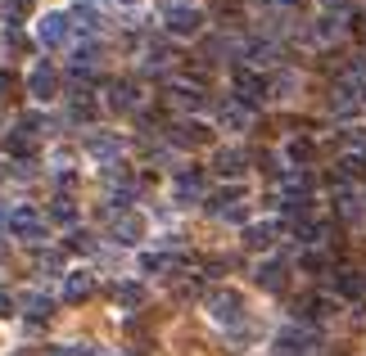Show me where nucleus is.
<instances>
[{
	"mask_svg": "<svg viewBox=\"0 0 366 356\" xmlns=\"http://www.w3.org/2000/svg\"><path fill=\"white\" fill-rule=\"evenodd\" d=\"M244 54H249V59L258 63V68H267V63H280V59H285V50H280L276 41H249V46H244Z\"/></svg>",
	"mask_w": 366,
	"mask_h": 356,
	"instance_id": "nucleus-23",
	"label": "nucleus"
},
{
	"mask_svg": "<svg viewBox=\"0 0 366 356\" xmlns=\"http://www.w3.org/2000/svg\"><path fill=\"white\" fill-rule=\"evenodd\" d=\"M114 297H118V307H140V302H145V289L127 280V284H118V289H114Z\"/></svg>",
	"mask_w": 366,
	"mask_h": 356,
	"instance_id": "nucleus-31",
	"label": "nucleus"
},
{
	"mask_svg": "<svg viewBox=\"0 0 366 356\" xmlns=\"http://www.w3.org/2000/svg\"><path fill=\"white\" fill-rule=\"evenodd\" d=\"M23 316L32 320V325H46V320L54 316V297L41 293V289H27V293H23Z\"/></svg>",
	"mask_w": 366,
	"mask_h": 356,
	"instance_id": "nucleus-18",
	"label": "nucleus"
},
{
	"mask_svg": "<svg viewBox=\"0 0 366 356\" xmlns=\"http://www.w3.org/2000/svg\"><path fill=\"white\" fill-rule=\"evenodd\" d=\"M204 208L213 212V217H222V221H249V208H244V190H240V185H227V190L208 194Z\"/></svg>",
	"mask_w": 366,
	"mask_h": 356,
	"instance_id": "nucleus-5",
	"label": "nucleus"
},
{
	"mask_svg": "<svg viewBox=\"0 0 366 356\" xmlns=\"http://www.w3.org/2000/svg\"><path fill=\"white\" fill-rule=\"evenodd\" d=\"M276 235H280L276 221H253V225H244V248L249 253H267L276 244Z\"/></svg>",
	"mask_w": 366,
	"mask_h": 356,
	"instance_id": "nucleus-17",
	"label": "nucleus"
},
{
	"mask_svg": "<svg viewBox=\"0 0 366 356\" xmlns=\"http://www.w3.org/2000/svg\"><path fill=\"white\" fill-rule=\"evenodd\" d=\"M114 113H132L140 104V91H136V81L132 77H118V81H109V99H104Z\"/></svg>",
	"mask_w": 366,
	"mask_h": 356,
	"instance_id": "nucleus-15",
	"label": "nucleus"
},
{
	"mask_svg": "<svg viewBox=\"0 0 366 356\" xmlns=\"http://www.w3.org/2000/svg\"><path fill=\"white\" fill-rule=\"evenodd\" d=\"M27 14H32V0H5V19H9V27H19Z\"/></svg>",
	"mask_w": 366,
	"mask_h": 356,
	"instance_id": "nucleus-33",
	"label": "nucleus"
},
{
	"mask_svg": "<svg viewBox=\"0 0 366 356\" xmlns=\"http://www.w3.org/2000/svg\"><path fill=\"white\" fill-rule=\"evenodd\" d=\"M36 36H41V46L46 50H64L68 41L77 36V23H73V14H46L36 27Z\"/></svg>",
	"mask_w": 366,
	"mask_h": 356,
	"instance_id": "nucleus-7",
	"label": "nucleus"
},
{
	"mask_svg": "<svg viewBox=\"0 0 366 356\" xmlns=\"http://www.w3.org/2000/svg\"><path fill=\"white\" fill-rule=\"evenodd\" d=\"M217 126H222V131H244V126H249V108L244 104H217Z\"/></svg>",
	"mask_w": 366,
	"mask_h": 356,
	"instance_id": "nucleus-24",
	"label": "nucleus"
},
{
	"mask_svg": "<svg viewBox=\"0 0 366 356\" xmlns=\"http://www.w3.org/2000/svg\"><path fill=\"white\" fill-rule=\"evenodd\" d=\"M9 212H14V208L5 203V198H0V225H5V221H9Z\"/></svg>",
	"mask_w": 366,
	"mask_h": 356,
	"instance_id": "nucleus-39",
	"label": "nucleus"
},
{
	"mask_svg": "<svg viewBox=\"0 0 366 356\" xmlns=\"http://www.w3.org/2000/svg\"><path fill=\"white\" fill-rule=\"evenodd\" d=\"M204 311L217 325H231V330H235V325H244L249 307H244V293H235V289H208L204 293Z\"/></svg>",
	"mask_w": 366,
	"mask_h": 356,
	"instance_id": "nucleus-1",
	"label": "nucleus"
},
{
	"mask_svg": "<svg viewBox=\"0 0 366 356\" xmlns=\"http://www.w3.org/2000/svg\"><path fill=\"white\" fill-rule=\"evenodd\" d=\"M335 293L344 302H366V275L362 270H335Z\"/></svg>",
	"mask_w": 366,
	"mask_h": 356,
	"instance_id": "nucleus-16",
	"label": "nucleus"
},
{
	"mask_svg": "<svg viewBox=\"0 0 366 356\" xmlns=\"http://www.w3.org/2000/svg\"><path fill=\"white\" fill-rule=\"evenodd\" d=\"M5 230L14 235V239H27V244H41L50 230H46V217H41L36 208H27V203H19L9 212V221H5Z\"/></svg>",
	"mask_w": 366,
	"mask_h": 356,
	"instance_id": "nucleus-4",
	"label": "nucleus"
},
{
	"mask_svg": "<svg viewBox=\"0 0 366 356\" xmlns=\"http://www.w3.org/2000/svg\"><path fill=\"white\" fill-rule=\"evenodd\" d=\"M27 95H32V99H41V104H50V99H59V95H64L59 68L41 59V63L32 68V73H27Z\"/></svg>",
	"mask_w": 366,
	"mask_h": 356,
	"instance_id": "nucleus-6",
	"label": "nucleus"
},
{
	"mask_svg": "<svg viewBox=\"0 0 366 356\" xmlns=\"http://www.w3.org/2000/svg\"><path fill=\"white\" fill-rule=\"evenodd\" d=\"M104 217H109V235L118 244H140L145 239V217L136 208H104Z\"/></svg>",
	"mask_w": 366,
	"mask_h": 356,
	"instance_id": "nucleus-3",
	"label": "nucleus"
},
{
	"mask_svg": "<svg viewBox=\"0 0 366 356\" xmlns=\"http://www.w3.org/2000/svg\"><path fill=\"white\" fill-rule=\"evenodd\" d=\"M285 158L303 172V167L317 158V145H312V140H290V145H285Z\"/></svg>",
	"mask_w": 366,
	"mask_h": 356,
	"instance_id": "nucleus-27",
	"label": "nucleus"
},
{
	"mask_svg": "<svg viewBox=\"0 0 366 356\" xmlns=\"http://www.w3.org/2000/svg\"><path fill=\"white\" fill-rule=\"evenodd\" d=\"M73 23L81 27V32H100V27H104V14L100 9H95V5H86V0H81V5H73Z\"/></svg>",
	"mask_w": 366,
	"mask_h": 356,
	"instance_id": "nucleus-25",
	"label": "nucleus"
},
{
	"mask_svg": "<svg viewBox=\"0 0 366 356\" xmlns=\"http://www.w3.org/2000/svg\"><path fill=\"white\" fill-rule=\"evenodd\" d=\"M330 108L340 113V118H353V113H362V95L340 77V81H335V91H330Z\"/></svg>",
	"mask_w": 366,
	"mask_h": 356,
	"instance_id": "nucleus-20",
	"label": "nucleus"
},
{
	"mask_svg": "<svg viewBox=\"0 0 366 356\" xmlns=\"http://www.w3.org/2000/svg\"><path fill=\"white\" fill-rule=\"evenodd\" d=\"M9 153H14V158H27V153H32V136L14 131V136H9Z\"/></svg>",
	"mask_w": 366,
	"mask_h": 356,
	"instance_id": "nucleus-35",
	"label": "nucleus"
},
{
	"mask_svg": "<svg viewBox=\"0 0 366 356\" xmlns=\"http://www.w3.org/2000/svg\"><path fill=\"white\" fill-rule=\"evenodd\" d=\"M86 153L100 167H109V163H122V153H127V140H118V136H109V131H95V136H86Z\"/></svg>",
	"mask_w": 366,
	"mask_h": 356,
	"instance_id": "nucleus-13",
	"label": "nucleus"
},
{
	"mask_svg": "<svg viewBox=\"0 0 366 356\" xmlns=\"http://www.w3.org/2000/svg\"><path fill=\"white\" fill-rule=\"evenodd\" d=\"M276 185H280V194H285V198H307V190H312V176L294 167V172H280Z\"/></svg>",
	"mask_w": 366,
	"mask_h": 356,
	"instance_id": "nucleus-22",
	"label": "nucleus"
},
{
	"mask_svg": "<svg viewBox=\"0 0 366 356\" xmlns=\"http://www.w3.org/2000/svg\"><path fill=\"white\" fill-rule=\"evenodd\" d=\"M9 86H14V77H9V73H0V91H9Z\"/></svg>",
	"mask_w": 366,
	"mask_h": 356,
	"instance_id": "nucleus-41",
	"label": "nucleus"
},
{
	"mask_svg": "<svg viewBox=\"0 0 366 356\" xmlns=\"http://www.w3.org/2000/svg\"><path fill=\"white\" fill-rule=\"evenodd\" d=\"M213 172L227 176V180H240L244 176V149H217L213 153Z\"/></svg>",
	"mask_w": 366,
	"mask_h": 356,
	"instance_id": "nucleus-21",
	"label": "nucleus"
},
{
	"mask_svg": "<svg viewBox=\"0 0 366 356\" xmlns=\"http://www.w3.org/2000/svg\"><path fill=\"white\" fill-rule=\"evenodd\" d=\"M140 266H145V270H167V266H172V258H167V253H145Z\"/></svg>",
	"mask_w": 366,
	"mask_h": 356,
	"instance_id": "nucleus-37",
	"label": "nucleus"
},
{
	"mask_svg": "<svg viewBox=\"0 0 366 356\" xmlns=\"http://www.w3.org/2000/svg\"><path fill=\"white\" fill-rule=\"evenodd\" d=\"M208 136L213 131H208L204 122H194V118L167 126V145H177V149H199V145H208Z\"/></svg>",
	"mask_w": 366,
	"mask_h": 356,
	"instance_id": "nucleus-12",
	"label": "nucleus"
},
{
	"mask_svg": "<svg viewBox=\"0 0 366 356\" xmlns=\"http://www.w3.org/2000/svg\"><path fill=\"white\" fill-rule=\"evenodd\" d=\"M36 270H46V275H68V270H64V253H36Z\"/></svg>",
	"mask_w": 366,
	"mask_h": 356,
	"instance_id": "nucleus-32",
	"label": "nucleus"
},
{
	"mask_svg": "<svg viewBox=\"0 0 366 356\" xmlns=\"http://www.w3.org/2000/svg\"><path fill=\"white\" fill-rule=\"evenodd\" d=\"M95 293V275L91 270H68L64 275V302H86Z\"/></svg>",
	"mask_w": 366,
	"mask_h": 356,
	"instance_id": "nucleus-19",
	"label": "nucleus"
},
{
	"mask_svg": "<svg viewBox=\"0 0 366 356\" xmlns=\"http://www.w3.org/2000/svg\"><path fill=\"white\" fill-rule=\"evenodd\" d=\"M68 73H73L77 81H95V77H100V54H95V46H77L73 54H68Z\"/></svg>",
	"mask_w": 366,
	"mask_h": 356,
	"instance_id": "nucleus-14",
	"label": "nucleus"
},
{
	"mask_svg": "<svg viewBox=\"0 0 366 356\" xmlns=\"http://www.w3.org/2000/svg\"><path fill=\"white\" fill-rule=\"evenodd\" d=\"M50 217L59 221V225H73V221H77V203H73V198H64V194H59V198L50 203Z\"/></svg>",
	"mask_w": 366,
	"mask_h": 356,
	"instance_id": "nucleus-30",
	"label": "nucleus"
},
{
	"mask_svg": "<svg viewBox=\"0 0 366 356\" xmlns=\"http://www.w3.org/2000/svg\"><path fill=\"white\" fill-rule=\"evenodd\" d=\"M172 198L177 203H204L208 198V176L199 172V167H181V172L172 176Z\"/></svg>",
	"mask_w": 366,
	"mask_h": 356,
	"instance_id": "nucleus-9",
	"label": "nucleus"
},
{
	"mask_svg": "<svg viewBox=\"0 0 366 356\" xmlns=\"http://www.w3.org/2000/svg\"><path fill=\"white\" fill-rule=\"evenodd\" d=\"M321 5H326V9H344L348 0H321Z\"/></svg>",
	"mask_w": 366,
	"mask_h": 356,
	"instance_id": "nucleus-40",
	"label": "nucleus"
},
{
	"mask_svg": "<svg viewBox=\"0 0 366 356\" xmlns=\"http://www.w3.org/2000/svg\"><path fill=\"white\" fill-rule=\"evenodd\" d=\"M231 86H235V104H244V108H253V104L267 99V81L253 73V68H244V63L231 68Z\"/></svg>",
	"mask_w": 366,
	"mask_h": 356,
	"instance_id": "nucleus-8",
	"label": "nucleus"
},
{
	"mask_svg": "<svg viewBox=\"0 0 366 356\" xmlns=\"http://www.w3.org/2000/svg\"><path fill=\"white\" fill-rule=\"evenodd\" d=\"M14 307H19V302H14V293L5 289V284H0V320H5V316H14Z\"/></svg>",
	"mask_w": 366,
	"mask_h": 356,
	"instance_id": "nucleus-38",
	"label": "nucleus"
},
{
	"mask_svg": "<svg viewBox=\"0 0 366 356\" xmlns=\"http://www.w3.org/2000/svg\"><path fill=\"white\" fill-rule=\"evenodd\" d=\"M326 307H330L326 297H299V316H303V320H326V316H330Z\"/></svg>",
	"mask_w": 366,
	"mask_h": 356,
	"instance_id": "nucleus-29",
	"label": "nucleus"
},
{
	"mask_svg": "<svg viewBox=\"0 0 366 356\" xmlns=\"http://www.w3.org/2000/svg\"><path fill=\"white\" fill-rule=\"evenodd\" d=\"M118 5H136V0H118Z\"/></svg>",
	"mask_w": 366,
	"mask_h": 356,
	"instance_id": "nucleus-43",
	"label": "nucleus"
},
{
	"mask_svg": "<svg viewBox=\"0 0 366 356\" xmlns=\"http://www.w3.org/2000/svg\"><path fill=\"white\" fill-rule=\"evenodd\" d=\"M167 104L181 108V113H199L208 104V91L199 86V81H186V77H177L172 86H167Z\"/></svg>",
	"mask_w": 366,
	"mask_h": 356,
	"instance_id": "nucleus-11",
	"label": "nucleus"
},
{
	"mask_svg": "<svg viewBox=\"0 0 366 356\" xmlns=\"http://www.w3.org/2000/svg\"><path fill=\"white\" fill-rule=\"evenodd\" d=\"M299 266H303V270H317V275H321V270H330V258H326V253H321V248H317V253L307 248L303 258H299Z\"/></svg>",
	"mask_w": 366,
	"mask_h": 356,
	"instance_id": "nucleus-34",
	"label": "nucleus"
},
{
	"mask_svg": "<svg viewBox=\"0 0 366 356\" xmlns=\"http://www.w3.org/2000/svg\"><path fill=\"white\" fill-rule=\"evenodd\" d=\"M46 356H95L91 343H68V347H50Z\"/></svg>",
	"mask_w": 366,
	"mask_h": 356,
	"instance_id": "nucleus-36",
	"label": "nucleus"
},
{
	"mask_svg": "<svg viewBox=\"0 0 366 356\" xmlns=\"http://www.w3.org/2000/svg\"><path fill=\"white\" fill-rule=\"evenodd\" d=\"M280 5H294V9H299V5H303V0H280Z\"/></svg>",
	"mask_w": 366,
	"mask_h": 356,
	"instance_id": "nucleus-42",
	"label": "nucleus"
},
{
	"mask_svg": "<svg viewBox=\"0 0 366 356\" xmlns=\"http://www.w3.org/2000/svg\"><path fill=\"white\" fill-rule=\"evenodd\" d=\"M163 27H167V36H199V27H204V14L194 9V5H167L163 14Z\"/></svg>",
	"mask_w": 366,
	"mask_h": 356,
	"instance_id": "nucleus-10",
	"label": "nucleus"
},
{
	"mask_svg": "<svg viewBox=\"0 0 366 356\" xmlns=\"http://www.w3.org/2000/svg\"><path fill=\"white\" fill-rule=\"evenodd\" d=\"M285 280H290V275H285V262H267V266L258 270V284H262L267 293H280V289H285Z\"/></svg>",
	"mask_w": 366,
	"mask_h": 356,
	"instance_id": "nucleus-26",
	"label": "nucleus"
},
{
	"mask_svg": "<svg viewBox=\"0 0 366 356\" xmlns=\"http://www.w3.org/2000/svg\"><path fill=\"white\" fill-rule=\"evenodd\" d=\"M276 356H321V334L312 325H285L276 334Z\"/></svg>",
	"mask_w": 366,
	"mask_h": 356,
	"instance_id": "nucleus-2",
	"label": "nucleus"
},
{
	"mask_svg": "<svg viewBox=\"0 0 366 356\" xmlns=\"http://www.w3.org/2000/svg\"><path fill=\"white\" fill-rule=\"evenodd\" d=\"M344 81L362 95V104H366V59H353V63H348V68H344Z\"/></svg>",
	"mask_w": 366,
	"mask_h": 356,
	"instance_id": "nucleus-28",
	"label": "nucleus"
}]
</instances>
